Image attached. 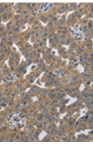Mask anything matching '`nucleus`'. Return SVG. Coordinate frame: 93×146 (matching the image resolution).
Returning <instances> with one entry per match:
<instances>
[{"label":"nucleus","mask_w":93,"mask_h":146,"mask_svg":"<svg viewBox=\"0 0 93 146\" xmlns=\"http://www.w3.org/2000/svg\"><path fill=\"white\" fill-rule=\"evenodd\" d=\"M25 120L24 116L19 113H13L8 117L7 123H9L11 127L15 128L16 127H21L24 123Z\"/></svg>","instance_id":"obj_1"}]
</instances>
